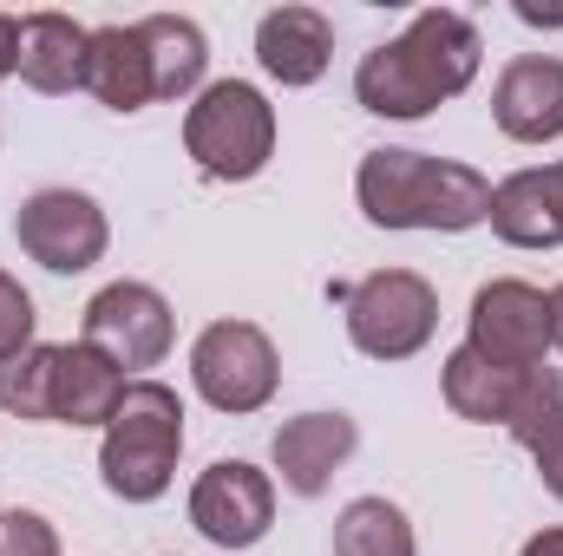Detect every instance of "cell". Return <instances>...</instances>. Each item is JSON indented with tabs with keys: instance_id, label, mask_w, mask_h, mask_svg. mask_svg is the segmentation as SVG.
<instances>
[{
	"instance_id": "21",
	"label": "cell",
	"mask_w": 563,
	"mask_h": 556,
	"mask_svg": "<svg viewBox=\"0 0 563 556\" xmlns=\"http://www.w3.org/2000/svg\"><path fill=\"white\" fill-rule=\"evenodd\" d=\"M505 432H511L531 458H538V452L563 432V374H558V367H531V374L518 380V400H511Z\"/></svg>"
},
{
	"instance_id": "4",
	"label": "cell",
	"mask_w": 563,
	"mask_h": 556,
	"mask_svg": "<svg viewBox=\"0 0 563 556\" xmlns=\"http://www.w3.org/2000/svg\"><path fill=\"white\" fill-rule=\"evenodd\" d=\"M184 151L210 184H250L276 157V105L250 79H217L184 112Z\"/></svg>"
},
{
	"instance_id": "2",
	"label": "cell",
	"mask_w": 563,
	"mask_h": 556,
	"mask_svg": "<svg viewBox=\"0 0 563 556\" xmlns=\"http://www.w3.org/2000/svg\"><path fill=\"white\" fill-rule=\"evenodd\" d=\"M354 203L374 230H432V236H459L492 223V177L459 164V157H432L407 144H380L361 157L354 170Z\"/></svg>"
},
{
	"instance_id": "7",
	"label": "cell",
	"mask_w": 563,
	"mask_h": 556,
	"mask_svg": "<svg viewBox=\"0 0 563 556\" xmlns=\"http://www.w3.org/2000/svg\"><path fill=\"white\" fill-rule=\"evenodd\" d=\"M13 236H20V249H26L40 269H53V276H86V269L106 263V249H112V223H106L99 197H92V190H73V184L33 190V197L13 210Z\"/></svg>"
},
{
	"instance_id": "9",
	"label": "cell",
	"mask_w": 563,
	"mask_h": 556,
	"mask_svg": "<svg viewBox=\"0 0 563 556\" xmlns=\"http://www.w3.org/2000/svg\"><path fill=\"white\" fill-rule=\"evenodd\" d=\"M465 347L485 354V360H498V367H511V374L544 367L551 347H558L551 294L531 288V281H518V276L485 281V288L472 294V314H465Z\"/></svg>"
},
{
	"instance_id": "6",
	"label": "cell",
	"mask_w": 563,
	"mask_h": 556,
	"mask_svg": "<svg viewBox=\"0 0 563 556\" xmlns=\"http://www.w3.org/2000/svg\"><path fill=\"white\" fill-rule=\"evenodd\" d=\"M190 387L203 393V407L230 419H250L276 400L282 387V354L256 321H210L190 341Z\"/></svg>"
},
{
	"instance_id": "15",
	"label": "cell",
	"mask_w": 563,
	"mask_h": 556,
	"mask_svg": "<svg viewBox=\"0 0 563 556\" xmlns=\"http://www.w3.org/2000/svg\"><path fill=\"white\" fill-rule=\"evenodd\" d=\"M125 374L99 354V347H86V341H66L59 347V367H53V425H112L119 413V400H125Z\"/></svg>"
},
{
	"instance_id": "16",
	"label": "cell",
	"mask_w": 563,
	"mask_h": 556,
	"mask_svg": "<svg viewBox=\"0 0 563 556\" xmlns=\"http://www.w3.org/2000/svg\"><path fill=\"white\" fill-rule=\"evenodd\" d=\"M86 92L106 112H144V105H157L139 20L132 26H92V40H86Z\"/></svg>"
},
{
	"instance_id": "13",
	"label": "cell",
	"mask_w": 563,
	"mask_h": 556,
	"mask_svg": "<svg viewBox=\"0 0 563 556\" xmlns=\"http://www.w3.org/2000/svg\"><path fill=\"white\" fill-rule=\"evenodd\" d=\"M256 66L276 79L282 92L314 86L334 66V20L321 7H276L256 20Z\"/></svg>"
},
{
	"instance_id": "10",
	"label": "cell",
	"mask_w": 563,
	"mask_h": 556,
	"mask_svg": "<svg viewBox=\"0 0 563 556\" xmlns=\"http://www.w3.org/2000/svg\"><path fill=\"white\" fill-rule=\"evenodd\" d=\"M276 524V478L250 458H217L190 485V531L217 551H256Z\"/></svg>"
},
{
	"instance_id": "27",
	"label": "cell",
	"mask_w": 563,
	"mask_h": 556,
	"mask_svg": "<svg viewBox=\"0 0 563 556\" xmlns=\"http://www.w3.org/2000/svg\"><path fill=\"white\" fill-rule=\"evenodd\" d=\"M518 20H525V26H563V7H538V0H518Z\"/></svg>"
},
{
	"instance_id": "23",
	"label": "cell",
	"mask_w": 563,
	"mask_h": 556,
	"mask_svg": "<svg viewBox=\"0 0 563 556\" xmlns=\"http://www.w3.org/2000/svg\"><path fill=\"white\" fill-rule=\"evenodd\" d=\"M26 347H40V314H33V294L0 269V367L20 360Z\"/></svg>"
},
{
	"instance_id": "26",
	"label": "cell",
	"mask_w": 563,
	"mask_h": 556,
	"mask_svg": "<svg viewBox=\"0 0 563 556\" xmlns=\"http://www.w3.org/2000/svg\"><path fill=\"white\" fill-rule=\"evenodd\" d=\"M0 79H20V20L0 13Z\"/></svg>"
},
{
	"instance_id": "29",
	"label": "cell",
	"mask_w": 563,
	"mask_h": 556,
	"mask_svg": "<svg viewBox=\"0 0 563 556\" xmlns=\"http://www.w3.org/2000/svg\"><path fill=\"white\" fill-rule=\"evenodd\" d=\"M551 327H558V354H563V281L551 288Z\"/></svg>"
},
{
	"instance_id": "11",
	"label": "cell",
	"mask_w": 563,
	"mask_h": 556,
	"mask_svg": "<svg viewBox=\"0 0 563 556\" xmlns=\"http://www.w3.org/2000/svg\"><path fill=\"white\" fill-rule=\"evenodd\" d=\"M361 452V425L347 413H295L276 425V445H269V465H276L282 491L295 498H321L334 485V471Z\"/></svg>"
},
{
	"instance_id": "24",
	"label": "cell",
	"mask_w": 563,
	"mask_h": 556,
	"mask_svg": "<svg viewBox=\"0 0 563 556\" xmlns=\"http://www.w3.org/2000/svg\"><path fill=\"white\" fill-rule=\"evenodd\" d=\"M0 556H59V531L40 511H0Z\"/></svg>"
},
{
	"instance_id": "28",
	"label": "cell",
	"mask_w": 563,
	"mask_h": 556,
	"mask_svg": "<svg viewBox=\"0 0 563 556\" xmlns=\"http://www.w3.org/2000/svg\"><path fill=\"white\" fill-rule=\"evenodd\" d=\"M518 556H563V524H551V531H538V537H531V544H525Z\"/></svg>"
},
{
	"instance_id": "8",
	"label": "cell",
	"mask_w": 563,
	"mask_h": 556,
	"mask_svg": "<svg viewBox=\"0 0 563 556\" xmlns=\"http://www.w3.org/2000/svg\"><path fill=\"white\" fill-rule=\"evenodd\" d=\"M79 341L99 347L125 380H144V367H164V354L177 341V314H170V301L151 281H106L86 301Z\"/></svg>"
},
{
	"instance_id": "18",
	"label": "cell",
	"mask_w": 563,
	"mask_h": 556,
	"mask_svg": "<svg viewBox=\"0 0 563 556\" xmlns=\"http://www.w3.org/2000/svg\"><path fill=\"white\" fill-rule=\"evenodd\" d=\"M144 59H151V92L157 99H197L210 73V40L184 13H144L139 20Z\"/></svg>"
},
{
	"instance_id": "22",
	"label": "cell",
	"mask_w": 563,
	"mask_h": 556,
	"mask_svg": "<svg viewBox=\"0 0 563 556\" xmlns=\"http://www.w3.org/2000/svg\"><path fill=\"white\" fill-rule=\"evenodd\" d=\"M53 367H59V347H26L20 360L0 367V413L33 419V425H53Z\"/></svg>"
},
{
	"instance_id": "19",
	"label": "cell",
	"mask_w": 563,
	"mask_h": 556,
	"mask_svg": "<svg viewBox=\"0 0 563 556\" xmlns=\"http://www.w3.org/2000/svg\"><path fill=\"white\" fill-rule=\"evenodd\" d=\"M518 380L525 374H511V367H498V360H485L472 347H452L445 367H439L445 407L459 419H472V425H505L511 419V400H518Z\"/></svg>"
},
{
	"instance_id": "3",
	"label": "cell",
	"mask_w": 563,
	"mask_h": 556,
	"mask_svg": "<svg viewBox=\"0 0 563 556\" xmlns=\"http://www.w3.org/2000/svg\"><path fill=\"white\" fill-rule=\"evenodd\" d=\"M184 458V400L164 380H132L112 425L99 432V478L119 504H157Z\"/></svg>"
},
{
	"instance_id": "30",
	"label": "cell",
	"mask_w": 563,
	"mask_h": 556,
	"mask_svg": "<svg viewBox=\"0 0 563 556\" xmlns=\"http://www.w3.org/2000/svg\"><path fill=\"white\" fill-rule=\"evenodd\" d=\"M544 170H551V190H558V203H563V157L558 164H544Z\"/></svg>"
},
{
	"instance_id": "25",
	"label": "cell",
	"mask_w": 563,
	"mask_h": 556,
	"mask_svg": "<svg viewBox=\"0 0 563 556\" xmlns=\"http://www.w3.org/2000/svg\"><path fill=\"white\" fill-rule=\"evenodd\" d=\"M538 478H544V491L563 504V432L544 445V452H538Z\"/></svg>"
},
{
	"instance_id": "17",
	"label": "cell",
	"mask_w": 563,
	"mask_h": 556,
	"mask_svg": "<svg viewBox=\"0 0 563 556\" xmlns=\"http://www.w3.org/2000/svg\"><path fill=\"white\" fill-rule=\"evenodd\" d=\"M492 230L511 249H563V203L544 164L511 170L505 184H492Z\"/></svg>"
},
{
	"instance_id": "20",
	"label": "cell",
	"mask_w": 563,
	"mask_h": 556,
	"mask_svg": "<svg viewBox=\"0 0 563 556\" xmlns=\"http://www.w3.org/2000/svg\"><path fill=\"white\" fill-rule=\"evenodd\" d=\"M334 556H420V544L394 498H354L334 518Z\"/></svg>"
},
{
	"instance_id": "14",
	"label": "cell",
	"mask_w": 563,
	"mask_h": 556,
	"mask_svg": "<svg viewBox=\"0 0 563 556\" xmlns=\"http://www.w3.org/2000/svg\"><path fill=\"white\" fill-rule=\"evenodd\" d=\"M86 40L92 26H79L73 13H26L20 20V86H33L40 99L86 92Z\"/></svg>"
},
{
	"instance_id": "5",
	"label": "cell",
	"mask_w": 563,
	"mask_h": 556,
	"mask_svg": "<svg viewBox=\"0 0 563 556\" xmlns=\"http://www.w3.org/2000/svg\"><path fill=\"white\" fill-rule=\"evenodd\" d=\"M341 321L367 360H387V367L413 360L439 334V288L420 269H374L354 288H341Z\"/></svg>"
},
{
	"instance_id": "12",
	"label": "cell",
	"mask_w": 563,
	"mask_h": 556,
	"mask_svg": "<svg viewBox=\"0 0 563 556\" xmlns=\"http://www.w3.org/2000/svg\"><path fill=\"white\" fill-rule=\"evenodd\" d=\"M492 119L511 144L563 138V59L558 53H518L492 86Z\"/></svg>"
},
{
	"instance_id": "1",
	"label": "cell",
	"mask_w": 563,
	"mask_h": 556,
	"mask_svg": "<svg viewBox=\"0 0 563 556\" xmlns=\"http://www.w3.org/2000/svg\"><path fill=\"white\" fill-rule=\"evenodd\" d=\"M478 59H485L478 26H472L465 13H452V7H426V13L407 20L400 40L361 53V66H354V99H361V112H374V119L413 125V119H432L445 99H459V92L478 79Z\"/></svg>"
}]
</instances>
